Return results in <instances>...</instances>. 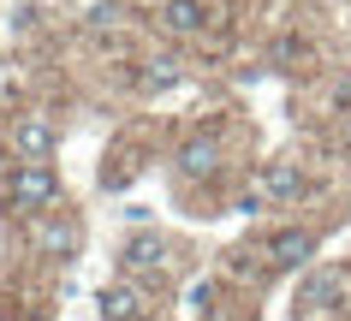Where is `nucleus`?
Wrapping results in <instances>:
<instances>
[{
  "mask_svg": "<svg viewBox=\"0 0 351 321\" xmlns=\"http://www.w3.org/2000/svg\"><path fill=\"white\" fill-rule=\"evenodd\" d=\"M54 149H60V131L42 114H24L19 125H12V161H42V167H48Z\"/></svg>",
  "mask_w": 351,
  "mask_h": 321,
  "instance_id": "obj_2",
  "label": "nucleus"
},
{
  "mask_svg": "<svg viewBox=\"0 0 351 321\" xmlns=\"http://www.w3.org/2000/svg\"><path fill=\"white\" fill-rule=\"evenodd\" d=\"M256 185L268 190V203H292L298 190H304V172H298V161H268Z\"/></svg>",
  "mask_w": 351,
  "mask_h": 321,
  "instance_id": "obj_8",
  "label": "nucleus"
},
{
  "mask_svg": "<svg viewBox=\"0 0 351 321\" xmlns=\"http://www.w3.org/2000/svg\"><path fill=\"white\" fill-rule=\"evenodd\" d=\"M215 161H221V143H215V137H191L185 149H179V172H185V179L215 172Z\"/></svg>",
  "mask_w": 351,
  "mask_h": 321,
  "instance_id": "obj_9",
  "label": "nucleus"
},
{
  "mask_svg": "<svg viewBox=\"0 0 351 321\" xmlns=\"http://www.w3.org/2000/svg\"><path fill=\"white\" fill-rule=\"evenodd\" d=\"M60 203V172L42 167V161H19L6 172V208L12 214H48Z\"/></svg>",
  "mask_w": 351,
  "mask_h": 321,
  "instance_id": "obj_1",
  "label": "nucleus"
},
{
  "mask_svg": "<svg viewBox=\"0 0 351 321\" xmlns=\"http://www.w3.org/2000/svg\"><path fill=\"white\" fill-rule=\"evenodd\" d=\"M149 309H155V292L143 280H119L101 292V321H143Z\"/></svg>",
  "mask_w": 351,
  "mask_h": 321,
  "instance_id": "obj_3",
  "label": "nucleus"
},
{
  "mask_svg": "<svg viewBox=\"0 0 351 321\" xmlns=\"http://www.w3.org/2000/svg\"><path fill=\"white\" fill-rule=\"evenodd\" d=\"M339 292H346V274H339V268H315L310 280L298 285V298H292V316H322V309H333V298H339Z\"/></svg>",
  "mask_w": 351,
  "mask_h": 321,
  "instance_id": "obj_4",
  "label": "nucleus"
},
{
  "mask_svg": "<svg viewBox=\"0 0 351 321\" xmlns=\"http://www.w3.org/2000/svg\"><path fill=\"white\" fill-rule=\"evenodd\" d=\"M36 250H48V256H77V244H84V232H77V220H36Z\"/></svg>",
  "mask_w": 351,
  "mask_h": 321,
  "instance_id": "obj_7",
  "label": "nucleus"
},
{
  "mask_svg": "<svg viewBox=\"0 0 351 321\" xmlns=\"http://www.w3.org/2000/svg\"><path fill=\"white\" fill-rule=\"evenodd\" d=\"M119 262H125V280H149V274L161 280V274H167V244L155 238V232H143V238H131V244H125Z\"/></svg>",
  "mask_w": 351,
  "mask_h": 321,
  "instance_id": "obj_6",
  "label": "nucleus"
},
{
  "mask_svg": "<svg viewBox=\"0 0 351 321\" xmlns=\"http://www.w3.org/2000/svg\"><path fill=\"white\" fill-rule=\"evenodd\" d=\"M208 298H215V285H208V280H191L185 285V303H191V309H208Z\"/></svg>",
  "mask_w": 351,
  "mask_h": 321,
  "instance_id": "obj_12",
  "label": "nucleus"
},
{
  "mask_svg": "<svg viewBox=\"0 0 351 321\" xmlns=\"http://www.w3.org/2000/svg\"><path fill=\"white\" fill-rule=\"evenodd\" d=\"M167 30L197 36V30H203V6H197V0H167Z\"/></svg>",
  "mask_w": 351,
  "mask_h": 321,
  "instance_id": "obj_10",
  "label": "nucleus"
},
{
  "mask_svg": "<svg viewBox=\"0 0 351 321\" xmlns=\"http://www.w3.org/2000/svg\"><path fill=\"white\" fill-rule=\"evenodd\" d=\"M179 77H185V66H179L173 54H161V60H149V72H143V90H173Z\"/></svg>",
  "mask_w": 351,
  "mask_h": 321,
  "instance_id": "obj_11",
  "label": "nucleus"
},
{
  "mask_svg": "<svg viewBox=\"0 0 351 321\" xmlns=\"http://www.w3.org/2000/svg\"><path fill=\"white\" fill-rule=\"evenodd\" d=\"M262 256H268V268H280V274H286V268H310V256H315V232L286 227V232H274V238H268V250H262Z\"/></svg>",
  "mask_w": 351,
  "mask_h": 321,
  "instance_id": "obj_5",
  "label": "nucleus"
}]
</instances>
